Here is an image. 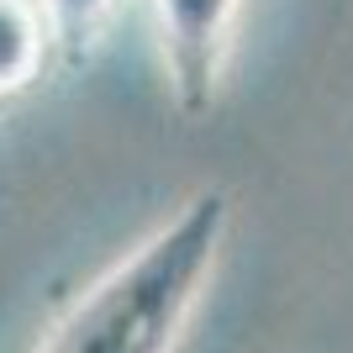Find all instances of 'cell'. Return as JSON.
<instances>
[{
	"mask_svg": "<svg viewBox=\"0 0 353 353\" xmlns=\"http://www.w3.org/2000/svg\"><path fill=\"white\" fill-rule=\"evenodd\" d=\"M0 117H6V101H0Z\"/></svg>",
	"mask_w": 353,
	"mask_h": 353,
	"instance_id": "8992f818",
	"label": "cell"
},
{
	"mask_svg": "<svg viewBox=\"0 0 353 353\" xmlns=\"http://www.w3.org/2000/svg\"><path fill=\"white\" fill-rule=\"evenodd\" d=\"M348 137H353V117H348Z\"/></svg>",
	"mask_w": 353,
	"mask_h": 353,
	"instance_id": "5b68a950",
	"label": "cell"
},
{
	"mask_svg": "<svg viewBox=\"0 0 353 353\" xmlns=\"http://www.w3.org/2000/svg\"><path fill=\"white\" fill-rule=\"evenodd\" d=\"M37 11H43V21H48L53 59L74 69V63H90V53L105 43L121 0H37Z\"/></svg>",
	"mask_w": 353,
	"mask_h": 353,
	"instance_id": "277c9868",
	"label": "cell"
},
{
	"mask_svg": "<svg viewBox=\"0 0 353 353\" xmlns=\"http://www.w3.org/2000/svg\"><path fill=\"white\" fill-rule=\"evenodd\" d=\"M163 74L185 117H206L232 63L243 0H153Z\"/></svg>",
	"mask_w": 353,
	"mask_h": 353,
	"instance_id": "7a4b0ae2",
	"label": "cell"
},
{
	"mask_svg": "<svg viewBox=\"0 0 353 353\" xmlns=\"http://www.w3.org/2000/svg\"><path fill=\"white\" fill-rule=\"evenodd\" d=\"M53 43H48V21L37 0H0V101L11 105L21 90L43 79Z\"/></svg>",
	"mask_w": 353,
	"mask_h": 353,
	"instance_id": "3957f363",
	"label": "cell"
},
{
	"mask_svg": "<svg viewBox=\"0 0 353 353\" xmlns=\"http://www.w3.org/2000/svg\"><path fill=\"white\" fill-rule=\"evenodd\" d=\"M232 190L201 185L90 285L37 353H174L232 232Z\"/></svg>",
	"mask_w": 353,
	"mask_h": 353,
	"instance_id": "6da1fadb",
	"label": "cell"
}]
</instances>
